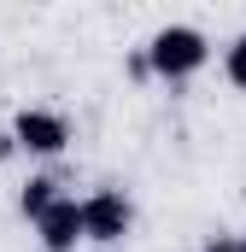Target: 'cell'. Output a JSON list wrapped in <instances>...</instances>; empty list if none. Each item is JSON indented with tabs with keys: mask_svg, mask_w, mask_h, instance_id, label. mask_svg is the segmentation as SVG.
I'll use <instances>...</instances> for the list:
<instances>
[{
	"mask_svg": "<svg viewBox=\"0 0 246 252\" xmlns=\"http://www.w3.org/2000/svg\"><path fill=\"white\" fill-rule=\"evenodd\" d=\"M241 252H246V241H241Z\"/></svg>",
	"mask_w": 246,
	"mask_h": 252,
	"instance_id": "obj_8",
	"label": "cell"
},
{
	"mask_svg": "<svg viewBox=\"0 0 246 252\" xmlns=\"http://www.w3.org/2000/svg\"><path fill=\"white\" fill-rule=\"evenodd\" d=\"M12 141L24 153H35V158H59L64 141H70V118L64 112H47V106H24L12 118Z\"/></svg>",
	"mask_w": 246,
	"mask_h": 252,
	"instance_id": "obj_3",
	"label": "cell"
},
{
	"mask_svg": "<svg viewBox=\"0 0 246 252\" xmlns=\"http://www.w3.org/2000/svg\"><path fill=\"white\" fill-rule=\"evenodd\" d=\"M59 199H64V193H59V176H30V182H24V193H18V211H24L30 223H41Z\"/></svg>",
	"mask_w": 246,
	"mask_h": 252,
	"instance_id": "obj_5",
	"label": "cell"
},
{
	"mask_svg": "<svg viewBox=\"0 0 246 252\" xmlns=\"http://www.w3.org/2000/svg\"><path fill=\"white\" fill-rule=\"evenodd\" d=\"M35 235H41V252H76L82 241H88V229H82V199L64 193L59 205L35 223Z\"/></svg>",
	"mask_w": 246,
	"mask_h": 252,
	"instance_id": "obj_4",
	"label": "cell"
},
{
	"mask_svg": "<svg viewBox=\"0 0 246 252\" xmlns=\"http://www.w3.org/2000/svg\"><path fill=\"white\" fill-rule=\"evenodd\" d=\"M205 59H211V41H205L199 24H164V30H153V41H147V64H153V76H164V82H187Z\"/></svg>",
	"mask_w": 246,
	"mask_h": 252,
	"instance_id": "obj_1",
	"label": "cell"
},
{
	"mask_svg": "<svg viewBox=\"0 0 246 252\" xmlns=\"http://www.w3.org/2000/svg\"><path fill=\"white\" fill-rule=\"evenodd\" d=\"M223 76H229L235 88H246V30L229 41V47H223Z\"/></svg>",
	"mask_w": 246,
	"mask_h": 252,
	"instance_id": "obj_6",
	"label": "cell"
},
{
	"mask_svg": "<svg viewBox=\"0 0 246 252\" xmlns=\"http://www.w3.org/2000/svg\"><path fill=\"white\" fill-rule=\"evenodd\" d=\"M82 229H88V241L94 247H118L123 235L135 229V199L123 188H100L82 199Z\"/></svg>",
	"mask_w": 246,
	"mask_h": 252,
	"instance_id": "obj_2",
	"label": "cell"
},
{
	"mask_svg": "<svg viewBox=\"0 0 246 252\" xmlns=\"http://www.w3.org/2000/svg\"><path fill=\"white\" fill-rule=\"evenodd\" d=\"M199 252H241V241H229V235H211Z\"/></svg>",
	"mask_w": 246,
	"mask_h": 252,
	"instance_id": "obj_7",
	"label": "cell"
}]
</instances>
